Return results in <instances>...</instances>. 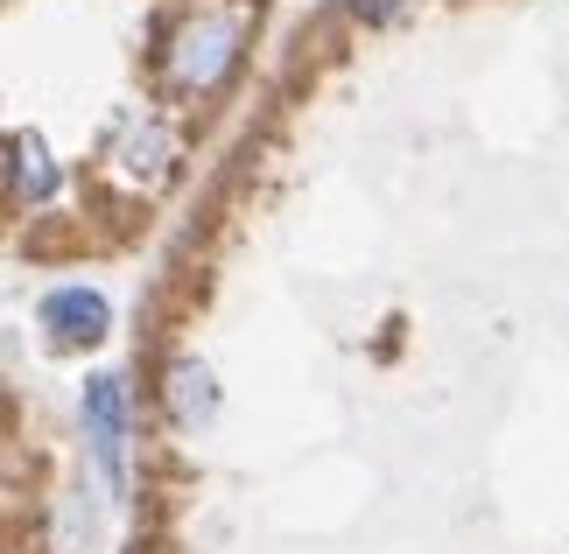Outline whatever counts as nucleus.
<instances>
[{"mask_svg": "<svg viewBox=\"0 0 569 554\" xmlns=\"http://www.w3.org/2000/svg\"><path fill=\"white\" fill-rule=\"evenodd\" d=\"M84 442H92L106 484L127 492V393H120L113 372H92V380H84Z\"/></svg>", "mask_w": 569, "mask_h": 554, "instance_id": "2", "label": "nucleus"}, {"mask_svg": "<svg viewBox=\"0 0 569 554\" xmlns=\"http://www.w3.org/2000/svg\"><path fill=\"white\" fill-rule=\"evenodd\" d=\"M14 190L50 197V154H42V141H14Z\"/></svg>", "mask_w": 569, "mask_h": 554, "instance_id": "5", "label": "nucleus"}, {"mask_svg": "<svg viewBox=\"0 0 569 554\" xmlns=\"http://www.w3.org/2000/svg\"><path fill=\"white\" fill-rule=\"evenodd\" d=\"M345 8H352L359 21H393V14L408 8V0H345Z\"/></svg>", "mask_w": 569, "mask_h": 554, "instance_id": "6", "label": "nucleus"}, {"mask_svg": "<svg viewBox=\"0 0 569 554\" xmlns=\"http://www.w3.org/2000/svg\"><path fill=\"white\" fill-rule=\"evenodd\" d=\"M239 50H247V14H232V8H197V14L183 21L177 50H169V84L204 99V92H218V84L232 78Z\"/></svg>", "mask_w": 569, "mask_h": 554, "instance_id": "1", "label": "nucleus"}, {"mask_svg": "<svg viewBox=\"0 0 569 554\" xmlns=\"http://www.w3.org/2000/svg\"><path fill=\"white\" fill-rule=\"evenodd\" d=\"M42 330H57L63 344H92V338H106V316H113V309H106V295L99 288H57V295H42Z\"/></svg>", "mask_w": 569, "mask_h": 554, "instance_id": "3", "label": "nucleus"}, {"mask_svg": "<svg viewBox=\"0 0 569 554\" xmlns=\"http://www.w3.org/2000/svg\"><path fill=\"white\" fill-rule=\"evenodd\" d=\"M169 414H177V429H204V421L218 414V386H211L204 359H177V365H169Z\"/></svg>", "mask_w": 569, "mask_h": 554, "instance_id": "4", "label": "nucleus"}]
</instances>
